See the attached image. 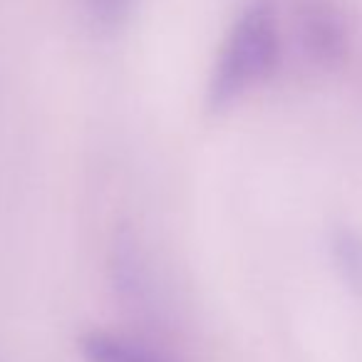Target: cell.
I'll use <instances>...</instances> for the list:
<instances>
[{"mask_svg": "<svg viewBox=\"0 0 362 362\" xmlns=\"http://www.w3.org/2000/svg\"><path fill=\"white\" fill-rule=\"evenodd\" d=\"M132 3H134V0H87V8H90V16L95 18L100 25L115 28V25H119L127 18V13L132 11Z\"/></svg>", "mask_w": 362, "mask_h": 362, "instance_id": "5", "label": "cell"}, {"mask_svg": "<svg viewBox=\"0 0 362 362\" xmlns=\"http://www.w3.org/2000/svg\"><path fill=\"white\" fill-rule=\"evenodd\" d=\"M278 28L268 3L251 6L233 25L209 85V102L214 110L231 105L233 100L263 82L278 65Z\"/></svg>", "mask_w": 362, "mask_h": 362, "instance_id": "1", "label": "cell"}, {"mask_svg": "<svg viewBox=\"0 0 362 362\" xmlns=\"http://www.w3.org/2000/svg\"><path fill=\"white\" fill-rule=\"evenodd\" d=\"M300 40L303 50L313 62L332 67L345 57L347 35L340 16L322 0H308L300 11Z\"/></svg>", "mask_w": 362, "mask_h": 362, "instance_id": "2", "label": "cell"}, {"mask_svg": "<svg viewBox=\"0 0 362 362\" xmlns=\"http://www.w3.org/2000/svg\"><path fill=\"white\" fill-rule=\"evenodd\" d=\"M112 271H115V286L119 288L122 298L127 303L136 305H146L151 298V286L149 271L144 266L136 241L127 231H122L119 236H115V246H112Z\"/></svg>", "mask_w": 362, "mask_h": 362, "instance_id": "3", "label": "cell"}, {"mask_svg": "<svg viewBox=\"0 0 362 362\" xmlns=\"http://www.w3.org/2000/svg\"><path fill=\"white\" fill-rule=\"evenodd\" d=\"M80 350L87 362H174L161 352H154L139 342L127 340V337L110 335V332L82 335Z\"/></svg>", "mask_w": 362, "mask_h": 362, "instance_id": "4", "label": "cell"}]
</instances>
